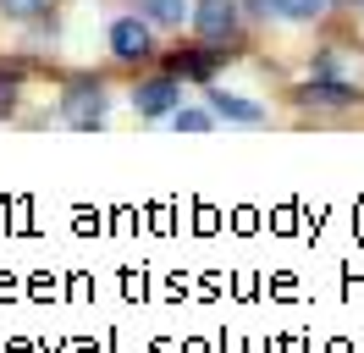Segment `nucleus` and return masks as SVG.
Listing matches in <instances>:
<instances>
[{
	"label": "nucleus",
	"mask_w": 364,
	"mask_h": 353,
	"mask_svg": "<svg viewBox=\"0 0 364 353\" xmlns=\"http://www.w3.org/2000/svg\"><path fill=\"white\" fill-rule=\"evenodd\" d=\"M133 105H138V116H171L182 105V83L177 78H149V83L133 88Z\"/></svg>",
	"instance_id": "3"
},
{
	"label": "nucleus",
	"mask_w": 364,
	"mask_h": 353,
	"mask_svg": "<svg viewBox=\"0 0 364 353\" xmlns=\"http://www.w3.org/2000/svg\"><path fill=\"white\" fill-rule=\"evenodd\" d=\"M298 100H304V105H315V110H342V105H359L364 94L353 83H337V78H315Z\"/></svg>",
	"instance_id": "6"
},
{
	"label": "nucleus",
	"mask_w": 364,
	"mask_h": 353,
	"mask_svg": "<svg viewBox=\"0 0 364 353\" xmlns=\"http://www.w3.org/2000/svg\"><path fill=\"white\" fill-rule=\"evenodd\" d=\"M171 127H177V132H210V127H215V116H210V110H171Z\"/></svg>",
	"instance_id": "9"
},
{
	"label": "nucleus",
	"mask_w": 364,
	"mask_h": 353,
	"mask_svg": "<svg viewBox=\"0 0 364 353\" xmlns=\"http://www.w3.org/2000/svg\"><path fill=\"white\" fill-rule=\"evenodd\" d=\"M138 17L155 28H182V17H193V0H138Z\"/></svg>",
	"instance_id": "8"
},
{
	"label": "nucleus",
	"mask_w": 364,
	"mask_h": 353,
	"mask_svg": "<svg viewBox=\"0 0 364 353\" xmlns=\"http://www.w3.org/2000/svg\"><path fill=\"white\" fill-rule=\"evenodd\" d=\"M210 116H215V122L259 127V122H265V105H254V100H243V94H227V88H210Z\"/></svg>",
	"instance_id": "5"
},
{
	"label": "nucleus",
	"mask_w": 364,
	"mask_h": 353,
	"mask_svg": "<svg viewBox=\"0 0 364 353\" xmlns=\"http://www.w3.org/2000/svg\"><path fill=\"white\" fill-rule=\"evenodd\" d=\"M0 11H6L11 22H33L39 11H45V0H0Z\"/></svg>",
	"instance_id": "10"
},
{
	"label": "nucleus",
	"mask_w": 364,
	"mask_h": 353,
	"mask_svg": "<svg viewBox=\"0 0 364 353\" xmlns=\"http://www.w3.org/2000/svg\"><path fill=\"white\" fill-rule=\"evenodd\" d=\"M105 39H111L116 61H144V56H155V39H149V22L144 17H116Z\"/></svg>",
	"instance_id": "2"
},
{
	"label": "nucleus",
	"mask_w": 364,
	"mask_h": 353,
	"mask_svg": "<svg viewBox=\"0 0 364 353\" xmlns=\"http://www.w3.org/2000/svg\"><path fill=\"white\" fill-rule=\"evenodd\" d=\"M326 6L331 0H254V11L276 17V22H315V17H326Z\"/></svg>",
	"instance_id": "7"
},
{
	"label": "nucleus",
	"mask_w": 364,
	"mask_h": 353,
	"mask_svg": "<svg viewBox=\"0 0 364 353\" xmlns=\"http://www.w3.org/2000/svg\"><path fill=\"white\" fill-rule=\"evenodd\" d=\"M193 28H199V39H227L232 28H237V0H193Z\"/></svg>",
	"instance_id": "4"
},
{
	"label": "nucleus",
	"mask_w": 364,
	"mask_h": 353,
	"mask_svg": "<svg viewBox=\"0 0 364 353\" xmlns=\"http://www.w3.org/2000/svg\"><path fill=\"white\" fill-rule=\"evenodd\" d=\"M105 110H111V94H105L100 83H77V88L61 94V116H67V127H100Z\"/></svg>",
	"instance_id": "1"
}]
</instances>
